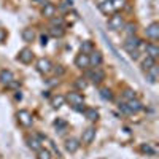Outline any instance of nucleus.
I'll return each mask as SVG.
<instances>
[{"label": "nucleus", "mask_w": 159, "mask_h": 159, "mask_svg": "<svg viewBox=\"0 0 159 159\" xmlns=\"http://www.w3.org/2000/svg\"><path fill=\"white\" fill-rule=\"evenodd\" d=\"M99 10L100 13H103L105 16H111L115 10H113V5H111V0H105V2H100L99 3Z\"/></svg>", "instance_id": "obj_18"}, {"label": "nucleus", "mask_w": 159, "mask_h": 159, "mask_svg": "<svg viewBox=\"0 0 159 159\" xmlns=\"http://www.w3.org/2000/svg\"><path fill=\"white\" fill-rule=\"evenodd\" d=\"M64 147H65V151H69V153H76L78 148H80V140L75 139V137H69V139H65L64 142Z\"/></svg>", "instance_id": "obj_12"}, {"label": "nucleus", "mask_w": 159, "mask_h": 159, "mask_svg": "<svg viewBox=\"0 0 159 159\" xmlns=\"http://www.w3.org/2000/svg\"><path fill=\"white\" fill-rule=\"evenodd\" d=\"M51 157H52V154H51V151L46 150V148H40V150L37 151V159H51Z\"/></svg>", "instance_id": "obj_31"}, {"label": "nucleus", "mask_w": 159, "mask_h": 159, "mask_svg": "<svg viewBox=\"0 0 159 159\" xmlns=\"http://www.w3.org/2000/svg\"><path fill=\"white\" fill-rule=\"evenodd\" d=\"M51 107L54 108V110H59L62 105L65 103V96H62V94H56V96H52L51 97Z\"/></svg>", "instance_id": "obj_20"}, {"label": "nucleus", "mask_w": 159, "mask_h": 159, "mask_svg": "<svg viewBox=\"0 0 159 159\" xmlns=\"http://www.w3.org/2000/svg\"><path fill=\"white\" fill-rule=\"evenodd\" d=\"M99 94H100V97H102L103 100H108V102L113 100V91H111L110 88H102Z\"/></svg>", "instance_id": "obj_27"}, {"label": "nucleus", "mask_w": 159, "mask_h": 159, "mask_svg": "<svg viewBox=\"0 0 159 159\" xmlns=\"http://www.w3.org/2000/svg\"><path fill=\"white\" fill-rule=\"evenodd\" d=\"M140 43H142V38L137 37V34H135V35H129V37H126V40L123 42V46H124V49L129 52V51L139 49Z\"/></svg>", "instance_id": "obj_3"}, {"label": "nucleus", "mask_w": 159, "mask_h": 159, "mask_svg": "<svg viewBox=\"0 0 159 159\" xmlns=\"http://www.w3.org/2000/svg\"><path fill=\"white\" fill-rule=\"evenodd\" d=\"M49 27H64V19L61 16H52L49 19Z\"/></svg>", "instance_id": "obj_29"}, {"label": "nucleus", "mask_w": 159, "mask_h": 159, "mask_svg": "<svg viewBox=\"0 0 159 159\" xmlns=\"http://www.w3.org/2000/svg\"><path fill=\"white\" fill-rule=\"evenodd\" d=\"M135 97H137V94H135L134 89L126 88V89L123 91V99H124V102H127V100H130V99H135Z\"/></svg>", "instance_id": "obj_30"}, {"label": "nucleus", "mask_w": 159, "mask_h": 159, "mask_svg": "<svg viewBox=\"0 0 159 159\" xmlns=\"http://www.w3.org/2000/svg\"><path fill=\"white\" fill-rule=\"evenodd\" d=\"M21 37H22V40H24L25 43H32L34 40H35V37H37L35 29H34V27H25V29H22Z\"/></svg>", "instance_id": "obj_17"}, {"label": "nucleus", "mask_w": 159, "mask_h": 159, "mask_svg": "<svg viewBox=\"0 0 159 159\" xmlns=\"http://www.w3.org/2000/svg\"><path fill=\"white\" fill-rule=\"evenodd\" d=\"M129 56H130V59H134V61H137V59L140 57V51H139V49H134V51H129Z\"/></svg>", "instance_id": "obj_37"}, {"label": "nucleus", "mask_w": 159, "mask_h": 159, "mask_svg": "<svg viewBox=\"0 0 159 159\" xmlns=\"http://www.w3.org/2000/svg\"><path fill=\"white\" fill-rule=\"evenodd\" d=\"M56 11H57V7H56L54 3L46 2V3L42 5V16H43V18L51 19L52 16H56Z\"/></svg>", "instance_id": "obj_11"}, {"label": "nucleus", "mask_w": 159, "mask_h": 159, "mask_svg": "<svg viewBox=\"0 0 159 159\" xmlns=\"http://www.w3.org/2000/svg\"><path fill=\"white\" fill-rule=\"evenodd\" d=\"M145 75H147L148 83L154 84V83L157 81V78H159V65H157V64H154V65H153V67H151L150 70H147V72H145Z\"/></svg>", "instance_id": "obj_16"}, {"label": "nucleus", "mask_w": 159, "mask_h": 159, "mask_svg": "<svg viewBox=\"0 0 159 159\" xmlns=\"http://www.w3.org/2000/svg\"><path fill=\"white\" fill-rule=\"evenodd\" d=\"M5 38H7V32H5V29H0V43H3V42H5Z\"/></svg>", "instance_id": "obj_41"}, {"label": "nucleus", "mask_w": 159, "mask_h": 159, "mask_svg": "<svg viewBox=\"0 0 159 159\" xmlns=\"http://www.w3.org/2000/svg\"><path fill=\"white\" fill-rule=\"evenodd\" d=\"M32 2H35V3H40V5H43V3H46V0H32Z\"/></svg>", "instance_id": "obj_45"}, {"label": "nucleus", "mask_w": 159, "mask_h": 159, "mask_svg": "<svg viewBox=\"0 0 159 159\" xmlns=\"http://www.w3.org/2000/svg\"><path fill=\"white\" fill-rule=\"evenodd\" d=\"M96 132H97V129H96L94 126L86 127V129L83 130V134H81V142H83L84 145H91L92 142H94V139H96Z\"/></svg>", "instance_id": "obj_6"}, {"label": "nucleus", "mask_w": 159, "mask_h": 159, "mask_svg": "<svg viewBox=\"0 0 159 159\" xmlns=\"http://www.w3.org/2000/svg\"><path fill=\"white\" fill-rule=\"evenodd\" d=\"M100 2H105V0H100Z\"/></svg>", "instance_id": "obj_46"}, {"label": "nucleus", "mask_w": 159, "mask_h": 159, "mask_svg": "<svg viewBox=\"0 0 159 159\" xmlns=\"http://www.w3.org/2000/svg\"><path fill=\"white\" fill-rule=\"evenodd\" d=\"M73 84H75V88H76L78 91H84L86 86H88V81H86L84 78H76Z\"/></svg>", "instance_id": "obj_32"}, {"label": "nucleus", "mask_w": 159, "mask_h": 159, "mask_svg": "<svg viewBox=\"0 0 159 159\" xmlns=\"http://www.w3.org/2000/svg\"><path fill=\"white\" fill-rule=\"evenodd\" d=\"M143 52H145L147 56L156 59V57L159 56V46H157L156 43H147V45H145V51H143Z\"/></svg>", "instance_id": "obj_19"}, {"label": "nucleus", "mask_w": 159, "mask_h": 159, "mask_svg": "<svg viewBox=\"0 0 159 159\" xmlns=\"http://www.w3.org/2000/svg\"><path fill=\"white\" fill-rule=\"evenodd\" d=\"M111 5H113L115 11H119L126 7V0H111Z\"/></svg>", "instance_id": "obj_34"}, {"label": "nucleus", "mask_w": 159, "mask_h": 159, "mask_svg": "<svg viewBox=\"0 0 159 159\" xmlns=\"http://www.w3.org/2000/svg\"><path fill=\"white\" fill-rule=\"evenodd\" d=\"M59 8L62 10V11H67V10H70L67 5H65V2H61V5H59Z\"/></svg>", "instance_id": "obj_42"}, {"label": "nucleus", "mask_w": 159, "mask_h": 159, "mask_svg": "<svg viewBox=\"0 0 159 159\" xmlns=\"http://www.w3.org/2000/svg\"><path fill=\"white\" fill-rule=\"evenodd\" d=\"M18 61L22 64H30L34 61V51L30 48H22L18 52Z\"/></svg>", "instance_id": "obj_7"}, {"label": "nucleus", "mask_w": 159, "mask_h": 159, "mask_svg": "<svg viewBox=\"0 0 159 159\" xmlns=\"http://www.w3.org/2000/svg\"><path fill=\"white\" fill-rule=\"evenodd\" d=\"M65 102H69L70 107L72 105H83L84 103V96L81 94V92H69L67 97H65Z\"/></svg>", "instance_id": "obj_8"}, {"label": "nucleus", "mask_w": 159, "mask_h": 159, "mask_svg": "<svg viewBox=\"0 0 159 159\" xmlns=\"http://www.w3.org/2000/svg\"><path fill=\"white\" fill-rule=\"evenodd\" d=\"M37 70L40 72V73H43V75H46V73H49L51 72V69H52V62L48 59V57H40L38 61H37Z\"/></svg>", "instance_id": "obj_5"}, {"label": "nucleus", "mask_w": 159, "mask_h": 159, "mask_svg": "<svg viewBox=\"0 0 159 159\" xmlns=\"http://www.w3.org/2000/svg\"><path fill=\"white\" fill-rule=\"evenodd\" d=\"M51 72H54L56 75H62L65 70L62 69V65H52V69H51Z\"/></svg>", "instance_id": "obj_35"}, {"label": "nucleus", "mask_w": 159, "mask_h": 159, "mask_svg": "<svg viewBox=\"0 0 159 159\" xmlns=\"http://www.w3.org/2000/svg\"><path fill=\"white\" fill-rule=\"evenodd\" d=\"M124 18L119 15V13H113V15L110 16V19H108V22H107V25H108V30H111V32H118V30H123V27H124Z\"/></svg>", "instance_id": "obj_2"}, {"label": "nucleus", "mask_w": 159, "mask_h": 159, "mask_svg": "<svg viewBox=\"0 0 159 159\" xmlns=\"http://www.w3.org/2000/svg\"><path fill=\"white\" fill-rule=\"evenodd\" d=\"M72 108H73V110H76V111H81V113H83L86 107H84V103H83V105H72Z\"/></svg>", "instance_id": "obj_39"}, {"label": "nucleus", "mask_w": 159, "mask_h": 159, "mask_svg": "<svg viewBox=\"0 0 159 159\" xmlns=\"http://www.w3.org/2000/svg\"><path fill=\"white\" fill-rule=\"evenodd\" d=\"M119 110H121L123 113H126V115H132V113L129 111V108H127L126 102H119Z\"/></svg>", "instance_id": "obj_36"}, {"label": "nucleus", "mask_w": 159, "mask_h": 159, "mask_svg": "<svg viewBox=\"0 0 159 159\" xmlns=\"http://www.w3.org/2000/svg\"><path fill=\"white\" fill-rule=\"evenodd\" d=\"M123 30L126 32V37H129V35H135V34H137V25H135L134 22H127V24H124Z\"/></svg>", "instance_id": "obj_26"}, {"label": "nucleus", "mask_w": 159, "mask_h": 159, "mask_svg": "<svg viewBox=\"0 0 159 159\" xmlns=\"http://www.w3.org/2000/svg\"><path fill=\"white\" fill-rule=\"evenodd\" d=\"M64 34H65L64 27H49V35L54 37V38H62Z\"/></svg>", "instance_id": "obj_28"}, {"label": "nucleus", "mask_w": 159, "mask_h": 159, "mask_svg": "<svg viewBox=\"0 0 159 159\" xmlns=\"http://www.w3.org/2000/svg\"><path fill=\"white\" fill-rule=\"evenodd\" d=\"M27 147L32 151H38L42 148V142L38 140V137H27Z\"/></svg>", "instance_id": "obj_24"}, {"label": "nucleus", "mask_w": 159, "mask_h": 159, "mask_svg": "<svg viewBox=\"0 0 159 159\" xmlns=\"http://www.w3.org/2000/svg\"><path fill=\"white\" fill-rule=\"evenodd\" d=\"M13 80H15V73H13L10 69H3L0 70V83H2L3 86H8Z\"/></svg>", "instance_id": "obj_15"}, {"label": "nucleus", "mask_w": 159, "mask_h": 159, "mask_svg": "<svg viewBox=\"0 0 159 159\" xmlns=\"http://www.w3.org/2000/svg\"><path fill=\"white\" fill-rule=\"evenodd\" d=\"M64 2H65V5H67L69 8H72V7H73V0H64Z\"/></svg>", "instance_id": "obj_43"}, {"label": "nucleus", "mask_w": 159, "mask_h": 159, "mask_svg": "<svg viewBox=\"0 0 159 159\" xmlns=\"http://www.w3.org/2000/svg\"><path fill=\"white\" fill-rule=\"evenodd\" d=\"M156 64V59H153V57H150V56H145L143 59H142V64H140V67H142V70L143 72H147V70H150L153 65Z\"/></svg>", "instance_id": "obj_23"}, {"label": "nucleus", "mask_w": 159, "mask_h": 159, "mask_svg": "<svg viewBox=\"0 0 159 159\" xmlns=\"http://www.w3.org/2000/svg\"><path fill=\"white\" fill-rule=\"evenodd\" d=\"M75 65H76V69H80V70H88L89 69V56L88 54H83V52L76 54Z\"/></svg>", "instance_id": "obj_9"}, {"label": "nucleus", "mask_w": 159, "mask_h": 159, "mask_svg": "<svg viewBox=\"0 0 159 159\" xmlns=\"http://www.w3.org/2000/svg\"><path fill=\"white\" fill-rule=\"evenodd\" d=\"M145 34H147L148 38H151L153 42H156V40L159 38V22H151L147 29H145Z\"/></svg>", "instance_id": "obj_13"}, {"label": "nucleus", "mask_w": 159, "mask_h": 159, "mask_svg": "<svg viewBox=\"0 0 159 159\" xmlns=\"http://www.w3.org/2000/svg\"><path fill=\"white\" fill-rule=\"evenodd\" d=\"M54 127H56L59 132H64L65 129H67V121H64V119L57 118L56 121H54Z\"/></svg>", "instance_id": "obj_33"}, {"label": "nucleus", "mask_w": 159, "mask_h": 159, "mask_svg": "<svg viewBox=\"0 0 159 159\" xmlns=\"http://www.w3.org/2000/svg\"><path fill=\"white\" fill-rule=\"evenodd\" d=\"M15 99H16V100H21V99H22V94H21L19 91H16V94H15Z\"/></svg>", "instance_id": "obj_44"}, {"label": "nucleus", "mask_w": 159, "mask_h": 159, "mask_svg": "<svg viewBox=\"0 0 159 159\" xmlns=\"http://www.w3.org/2000/svg\"><path fill=\"white\" fill-rule=\"evenodd\" d=\"M16 118H18V123L24 127H30L32 123H34V118H32V113L29 110H19L16 113Z\"/></svg>", "instance_id": "obj_4"}, {"label": "nucleus", "mask_w": 159, "mask_h": 159, "mask_svg": "<svg viewBox=\"0 0 159 159\" xmlns=\"http://www.w3.org/2000/svg\"><path fill=\"white\" fill-rule=\"evenodd\" d=\"M126 105H127V108H129V111L134 115V113H139V111H142L143 110V103L135 97V99H130V100H127L126 102Z\"/></svg>", "instance_id": "obj_14"}, {"label": "nucleus", "mask_w": 159, "mask_h": 159, "mask_svg": "<svg viewBox=\"0 0 159 159\" xmlns=\"http://www.w3.org/2000/svg\"><path fill=\"white\" fill-rule=\"evenodd\" d=\"M89 56V67H100L102 65V62H103V54L100 51H92L91 54H88Z\"/></svg>", "instance_id": "obj_10"}, {"label": "nucleus", "mask_w": 159, "mask_h": 159, "mask_svg": "<svg viewBox=\"0 0 159 159\" xmlns=\"http://www.w3.org/2000/svg\"><path fill=\"white\" fill-rule=\"evenodd\" d=\"M19 86H21V84H19V83L16 81V80H13V81H11V83H10V84H8L7 88H13V89H18Z\"/></svg>", "instance_id": "obj_40"}, {"label": "nucleus", "mask_w": 159, "mask_h": 159, "mask_svg": "<svg viewBox=\"0 0 159 159\" xmlns=\"http://www.w3.org/2000/svg\"><path fill=\"white\" fill-rule=\"evenodd\" d=\"M140 151H142L143 154H148V156L156 154V150H154V147H153V143H142V145H140Z\"/></svg>", "instance_id": "obj_25"}, {"label": "nucleus", "mask_w": 159, "mask_h": 159, "mask_svg": "<svg viewBox=\"0 0 159 159\" xmlns=\"http://www.w3.org/2000/svg\"><path fill=\"white\" fill-rule=\"evenodd\" d=\"M94 49H96L94 43H92L91 40H84V42H81V45H80V52H83V54H91Z\"/></svg>", "instance_id": "obj_21"}, {"label": "nucleus", "mask_w": 159, "mask_h": 159, "mask_svg": "<svg viewBox=\"0 0 159 159\" xmlns=\"http://www.w3.org/2000/svg\"><path fill=\"white\" fill-rule=\"evenodd\" d=\"M86 80H89V81L92 84H96L99 86L103 80H105V72L100 69V67H92L86 72Z\"/></svg>", "instance_id": "obj_1"}, {"label": "nucleus", "mask_w": 159, "mask_h": 159, "mask_svg": "<svg viewBox=\"0 0 159 159\" xmlns=\"http://www.w3.org/2000/svg\"><path fill=\"white\" fill-rule=\"evenodd\" d=\"M83 115H84V118L88 119V121H97L99 116H100L99 111H97L96 108H84Z\"/></svg>", "instance_id": "obj_22"}, {"label": "nucleus", "mask_w": 159, "mask_h": 159, "mask_svg": "<svg viewBox=\"0 0 159 159\" xmlns=\"http://www.w3.org/2000/svg\"><path fill=\"white\" fill-rule=\"evenodd\" d=\"M40 45H42V46H46L48 45V35H45V34L40 35Z\"/></svg>", "instance_id": "obj_38"}]
</instances>
